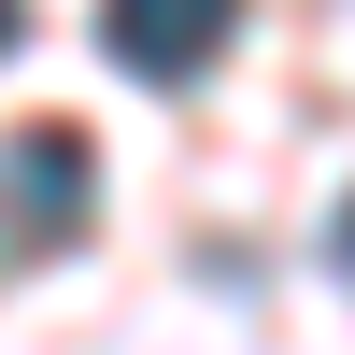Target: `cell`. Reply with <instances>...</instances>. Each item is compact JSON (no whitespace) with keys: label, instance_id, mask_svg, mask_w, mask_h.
Segmentation results:
<instances>
[{"label":"cell","instance_id":"obj_1","mask_svg":"<svg viewBox=\"0 0 355 355\" xmlns=\"http://www.w3.org/2000/svg\"><path fill=\"white\" fill-rule=\"evenodd\" d=\"M85 214H100V157H85V128H71V114L0 128V270H28L43 242H71Z\"/></svg>","mask_w":355,"mask_h":355},{"label":"cell","instance_id":"obj_2","mask_svg":"<svg viewBox=\"0 0 355 355\" xmlns=\"http://www.w3.org/2000/svg\"><path fill=\"white\" fill-rule=\"evenodd\" d=\"M114 71H142V85H199L227 57V28H242V0H114Z\"/></svg>","mask_w":355,"mask_h":355},{"label":"cell","instance_id":"obj_3","mask_svg":"<svg viewBox=\"0 0 355 355\" xmlns=\"http://www.w3.org/2000/svg\"><path fill=\"white\" fill-rule=\"evenodd\" d=\"M15 43H28V0H0V57H15Z\"/></svg>","mask_w":355,"mask_h":355},{"label":"cell","instance_id":"obj_4","mask_svg":"<svg viewBox=\"0 0 355 355\" xmlns=\"http://www.w3.org/2000/svg\"><path fill=\"white\" fill-rule=\"evenodd\" d=\"M341 270H355V199H341Z\"/></svg>","mask_w":355,"mask_h":355}]
</instances>
